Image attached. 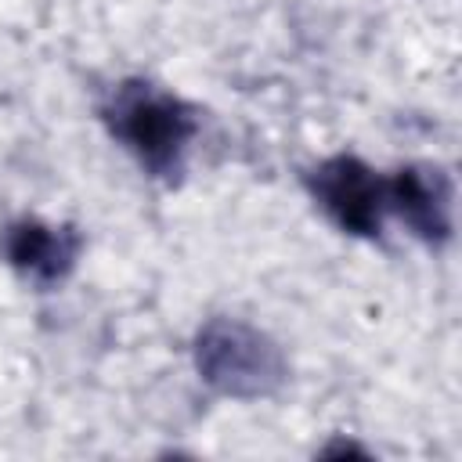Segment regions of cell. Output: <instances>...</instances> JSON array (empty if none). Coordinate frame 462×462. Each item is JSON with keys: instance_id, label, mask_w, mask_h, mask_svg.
Returning a JSON list of instances; mask_svg holds the SVG:
<instances>
[{"instance_id": "obj_1", "label": "cell", "mask_w": 462, "mask_h": 462, "mask_svg": "<svg viewBox=\"0 0 462 462\" xmlns=\"http://www.w3.org/2000/svg\"><path fill=\"white\" fill-rule=\"evenodd\" d=\"M108 134L159 180L177 184L188 166L191 141L199 134V112L173 90L130 76L119 79L101 101Z\"/></svg>"}, {"instance_id": "obj_2", "label": "cell", "mask_w": 462, "mask_h": 462, "mask_svg": "<svg viewBox=\"0 0 462 462\" xmlns=\"http://www.w3.org/2000/svg\"><path fill=\"white\" fill-rule=\"evenodd\" d=\"M191 354L202 383L235 401L274 397L289 379L285 350L242 318H209L199 328Z\"/></svg>"}, {"instance_id": "obj_3", "label": "cell", "mask_w": 462, "mask_h": 462, "mask_svg": "<svg viewBox=\"0 0 462 462\" xmlns=\"http://www.w3.org/2000/svg\"><path fill=\"white\" fill-rule=\"evenodd\" d=\"M307 191L318 209L354 238H375L386 220V177L365 159L339 152L307 173Z\"/></svg>"}, {"instance_id": "obj_4", "label": "cell", "mask_w": 462, "mask_h": 462, "mask_svg": "<svg viewBox=\"0 0 462 462\" xmlns=\"http://www.w3.org/2000/svg\"><path fill=\"white\" fill-rule=\"evenodd\" d=\"M386 213H393L419 242L444 245L455 227L451 177L433 162H408L386 177Z\"/></svg>"}, {"instance_id": "obj_5", "label": "cell", "mask_w": 462, "mask_h": 462, "mask_svg": "<svg viewBox=\"0 0 462 462\" xmlns=\"http://www.w3.org/2000/svg\"><path fill=\"white\" fill-rule=\"evenodd\" d=\"M79 253H83V235L72 224H47L40 217H22L4 227L7 263L40 289L61 285L76 271Z\"/></svg>"}]
</instances>
